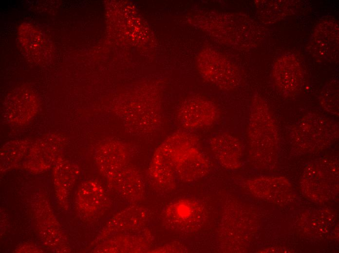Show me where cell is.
Returning <instances> with one entry per match:
<instances>
[{
	"mask_svg": "<svg viewBox=\"0 0 339 253\" xmlns=\"http://www.w3.org/2000/svg\"><path fill=\"white\" fill-rule=\"evenodd\" d=\"M162 144L177 180L192 182L208 173L209 163L196 135L188 132H175Z\"/></svg>",
	"mask_w": 339,
	"mask_h": 253,
	"instance_id": "cell-1",
	"label": "cell"
},
{
	"mask_svg": "<svg viewBox=\"0 0 339 253\" xmlns=\"http://www.w3.org/2000/svg\"><path fill=\"white\" fill-rule=\"evenodd\" d=\"M247 134L253 161L262 166L271 165L276 158L279 133L267 104L258 96L252 102Z\"/></svg>",
	"mask_w": 339,
	"mask_h": 253,
	"instance_id": "cell-2",
	"label": "cell"
},
{
	"mask_svg": "<svg viewBox=\"0 0 339 253\" xmlns=\"http://www.w3.org/2000/svg\"><path fill=\"white\" fill-rule=\"evenodd\" d=\"M338 125L316 114H309L301 119L291 129L293 145L303 150L326 146L338 137Z\"/></svg>",
	"mask_w": 339,
	"mask_h": 253,
	"instance_id": "cell-3",
	"label": "cell"
},
{
	"mask_svg": "<svg viewBox=\"0 0 339 253\" xmlns=\"http://www.w3.org/2000/svg\"><path fill=\"white\" fill-rule=\"evenodd\" d=\"M197 66L205 80L222 90L233 89L240 83L241 78L237 69L216 51H203L198 57Z\"/></svg>",
	"mask_w": 339,
	"mask_h": 253,
	"instance_id": "cell-4",
	"label": "cell"
},
{
	"mask_svg": "<svg viewBox=\"0 0 339 253\" xmlns=\"http://www.w3.org/2000/svg\"><path fill=\"white\" fill-rule=\"evenodd\" d=\"M220 116L217 106L211 100L200 95L188 98L177 114L180 125L185 129L195 130L214 125Z\"/></svg>",
	"mask_w": 339,
	"mask_h": 253,
	"instance_id": "cell-5",
	"label": "cell"
},
{
	"mask_svg": "<svg viewBox=\"0 0 339 253\" xmlns=\"http://www.w3.org/2000/svg\"><path fill=\"white\" fill-rule=\"evenodd\" d=\"M164 217L171 229L188 233L196 231L201 226L205 220L206 212L198 202L183 199L169 204L165 210Z\"/></svg>",
	"mask_w": 339,
	"mask_h": 253,
	"instance_id": "cell-6",
	"label": "cell"
},
{
	"mask_svg": "<svg viewBox=\"0 0 339 253\" xmlns=\"http://www.w3.org/2000/svg\"><path fill=\"white\" fill-rule=\"evenodd\" d=\"M208 145L214 157L222 167L229 170L240 167L242 145L237 137L227 132H218L210 137Z\"/></svg>",
	"mask_w": 339,
	"mask_h": 253,
	"instance_id": "cell-7",
	"label": "cell"
},
{
	"mask_svg": "<svg viewBox=\"0 0 339 253\" xmlns=\"http://www.w3.org/2000/svg\"><path fill=\"white\" fill-rule=\"evenodd\" d=\"M286 64L278 63L274 68L273 77L277 88L284 93L290 94L298 91L301 86L302 74L295 60H285Z\"/></svg>",
	"mask_w": 339,
	"mask_h": 253,
	"instance_id": "cell-8",
	"label": "cell"
},
{
	"mask_svg": "<svg viewBox=\"0 0 339 253\" xmlns=\"http://www.w3.org/2000/svg\"><path fill=\"white\" fill-rule=\"evenodd\" d=\"M111 178L120 195L131 200L141 197L143 183L140 175L134 169L126 167Z\"/></svg>",
	"mask_w": 339,
	"mask_h": 253,
	"instance_id": "cell-9",
	"label": "cell"
},
{
	"mask_svg": "<svg viewBox=\"0 0 339 253\" xmlns=\"http://www.w3.org/2000/svg\"><path fill=\"white\" fill-rule=\"evenodd\" d=\"M103 166L106 174L112 177L126 167L129 153L125 145L120 141H113L103 148Z\"/></svg>",
	"mask_w": 339,
	"mask_h": 253,
	"instance_id": "cell-10",
	"label": "cell"
}]
</instances>
